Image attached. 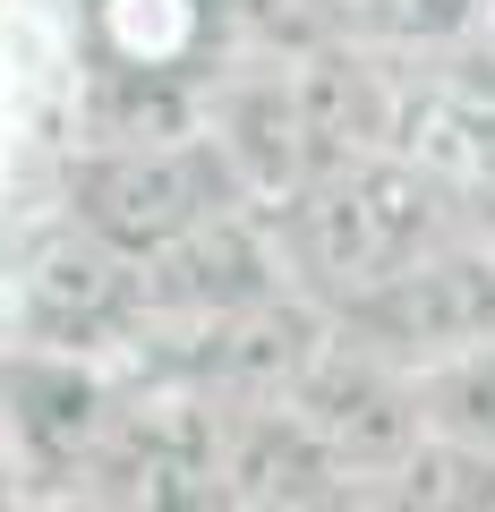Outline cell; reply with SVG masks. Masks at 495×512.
I'll return each mask as SVG.
<instances>
[{"mask_svg":"<svg viewBox=\"0 0 495 512\" xmlns=\"http://www.w3.org/2000/svg\"><path fill=\"white\" fill-rule=\"evenodd\" d=\"M265 231H274L291 291L333 308V299L385 282L393 265H410L419 248L453 239V180L410 163L402 146H367L265 197Z\"/></svg>","mask_w":495,"mask_h":512,"instance_id":"cell-1","label":"cell"},{"mask_svg":"<svg viewBox=\"0 0 495 512\" xmlns=\"http://www.w3.org/2000/svg\"><path fill=\"white\" fill-rule=\"evenodd\" d=\"M231 197H239V180L205 128H188V137H129V146H77L60 163V214L77 231H94L103 248H120L129 265Z\"/></svg>","mask_w":495,"mask_h":512,"instance_id":"cell-2","label":"cell"},{"mask_svg":"<svg viewBox=\"0 0 495 512\" xmlns=\"http://www.w3.org/2000/svg\"><path fill=\"white\" fill-rule=\"evenodd\" d=\"M333 333L359 350H376L385 367L419 376V367L453 359L470 342H495V248L478 239H436L419 248L410 265H393L385 282H367V291L333 299Z\"/></svg>","mask_w":495,"mask_h":512,"instance_id":"cell-3","label":"cell"},{"mask_svg":"<svg viewBox=\"0 0 495 512\" xmlns=\"http://www.w3.org/2000/svg\"><path fill=\"white\" fill-rule=\"evenodd\" d=\"M77 487L111 504H222V402L146 367L137 393H111Z\"/></svg>","mask_w":495,"mask_h":512,"instance_id":"cell-4","label":"cell"},{"mask_svg":"<svg viewBox=\"0 0 495 512\" xmlns=\"http://www.w3.org/2000/svg\"><path fill=\"white\" fill-rule=\"evenodd\" d=\"M111 393L120 384L94 367V350H52V342H9L0 350V453L9 478L26 487L69 495L86 470L94 436L111 419Z\"/></svg>","mask_w":495,"mask_h":512,"instance_id":"cell-5","label":"cell"},{"mask_svg":"<svg viewBox=\"0 0 495 512\" xmlns=\"http://www.w3.org/2000/svg\"><path fill=\"white\" fill-rule=\"evenodd\" d=\"M265 291H291V274L274 256V231H265L257 197L214 205L180 239L137 256V325H205V316H231Z\"/></svg>","mask_w":495,"mask_h":512,"instance_id":"cell-6","label":"cell"},{"mask_svg":"<svg viewBox=\"0 0 495 512\" xmlns=\"http://www.w3.org/2000/svg\"><path fill=\"white\" fill-rule=\"evenodd\" d=\"M18 316H26V342H52V350H129L137 265L60 214L18 265Z\"/></svg>","mask_w":495,"mask_h":512,"instance_id":"cell-7","label":"cell"},{"mask_svg":"<svg viewBox=\"0 0 495 512\" xmlns=\"http://www.w3.org/2000/svg\"><path fill=\"white\" fill-rule=\"evenodd\" d=\"M291 410L325 436V453L350 470V487H359V478L385 487V470L419 444V393H410V376L385 367L376 350L342 342V333H333V342L316 350V367L291 384Z\"/></svg>","mask_w":495,"mask_h":512,"instance_id":"cell-8","label":"cell"},{"mask_svg":"<svg viewBox=\"0 0 495 512\" xmlns=\"http://www.w3.org/2000/svg\"><path fill=\"white\" fill-rule=\"evenodd\" d=\"M350 470L325 453L308 419L291 402H248L222 410V504H265V512H299V504H342Z\"/></svg>","mask_w":495,"mask_h":512,"instance_id":"cell-9","label":"cell"},{"mask_svg":"<svg viewBox=\"0 0 495 512\" xmlns=\"http://www.w3.org/2000/svg\"><path fill=\"white\" fill-rule=\"evenodd\" d=\"M393 146L453 188H495V60H453L393 94Z\"/></svg>","mask_w":495,"mask_h":512,"instance_id":"cell-10","label":"cell"},{"mask_svg":"<svg viewBox=\"0 0 495 512\" xmlns=\"http://www.w3.org/2000/svg\"><path fill=\"white\" fill-rule=\"evenodd\" d=\"M214 52V0H94V60L197 77Z\"/></svg>","mask_w":495,"mask_h":512,"instance_id":"cell-11","label":"cell"},{"mask_svg":"<svg viewBox=\"0 0 495 512\" xmlns=\"http://www.w3.org/2000/svg\"><path fill=\"white\" fill-rule=\"evenodd\" d=\"M410 393H419L427 436H453V444L495 453V342H470V350H453V359L419 367Z\"/></svg>","mask_w":495,"mask_h":512,"instance_id":"cell-12","label":"cell"},{"mask_svg":"<svg viewBox=\"0 0 495 512\" xmlns=\"http://www.w3.org/2000/svg\"><path fill=\"white\" fill-rule=\"evenodd\" d=\"M385 495L393 504H427V512H487L495 504V453L419 427V444L385 470Z\"/></svg>","mask_w":495,"mask_h":512,"instance_id":"cell-13","label":"cell"},{"mask_svg":"<svg viewBox=\"0 0 495 512\" xmlns=\"http://www.w3.org/2000/svg\"><path fill=\"white\" fill-rule=\"evenodd\" d=\"M9 495H18V478H9V453H0V504H9Z\"/></svg>","mask_w":495,"mask_h":512,"instance_id":"cell-14","label":"cell"}]
</instances>
